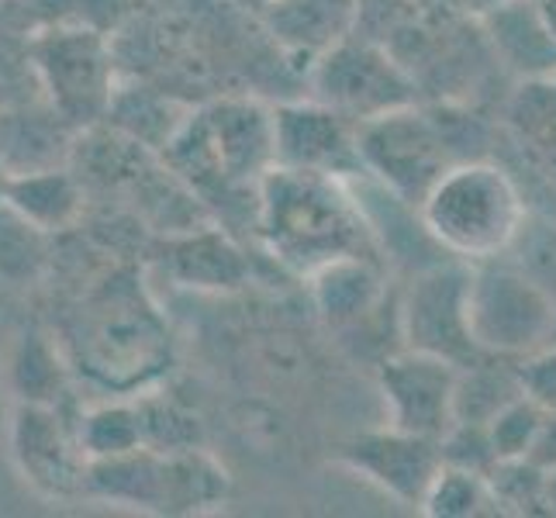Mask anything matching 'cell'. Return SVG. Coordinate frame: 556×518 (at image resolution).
<instances>
[{"label": "cell", "mask_w": 556, "mask_h": 518, "mask_svg": "<svg viewBox=\"0 0 556 518\" xmlns=\"http://www.w3.org/2000/svg\"><path fill=\"white\" fill-rule=\"evenodd\" d=\"M260 187V236L266 249L308 277L332 256H374L377 232L346 180L274 166Z\"/></svg>", "instance_id": "obj_1"}, {"label": "cell", "mask_w": 556, "mask_h": 518, "mask_svg": "<svg viewBox=\"0 0 556 518\" xmlns=\"http://www.w3.org/2000/svg\"><path fill=\"white\" fill-rule=\"evenodd\" d=\"M73 359L98 388L131 397L169 370V329L136 280H108L76 318Z\"/></svg>", "instance_id": "obj_2"}, {"label": "cell", "mask_w": 556, "mask_h": 518, "mask_svg": "<svg viewBox=\"0 0 556 518\" xmlns=\"http://www.w3.org/2000/svg\"><path fill=\"white\" fill-rule=\"evenodd\" d=\"M421 228L456 260H491L519 239L522 190L491 160L453 163L418 204Z\"/></svg>", "instance_id": "obj_3"}, {"label": "cell", "mask_w": 556, "mask_h": 518, "mask_svg": "<svg viewBox=\"0 0 556 518\" xmlns=\"http://www.w3.org/2000/svg\"><path fill=\"white\" fill-rule=\"evenodd\" d=\"M84 494L146 515H204L225 505L228 473L201 446L180 453L139 446L122 456L90 459Z\"/></svg>", "instance_id": "obj_4"}, {"label": "cell", "mask_w": 556, "mask_h": 518, "mask_svg": "<svg viewBox=\"0 0 556 518\" xmlns=\"http://www.w3.org/2000/svg\"><path fill=\"white\" fill-rule=\"evenodd\" d=\"M166 163L190 184H260L277 166L274 111L260 101H222L166 142Z\"/></svg>", "instance_id": "obj_5"}, {"label": "cell", "mask_w": 556, "mask_h": 518, "mask_svg": "<svg viewBox=\"0 0 556 518\" xmlns=\"http://www.w3.org/2000/svg\"><path fill=\"white\" fill-rule=\"evenodd\" d=\"M467 321L484 356L522 359L556 339V301L540 280L502 266L497 256L470 263Z\"/></svg>", "instance_id": "obj_6"}, {"label": "cell", "mask_w": 556, "mask_h": 518, "mask_svg": "<svg viewBox=\"0 0 556 518\" xmlns=\"http://www.w3.org/2000/svg\"><path fill=\"white\" fill-rule=\"evenodd\" d=\"M356 146L367 177L380 180L401 204L415 207L453 163H464L453 152V136L415 104L359 122Z\"/></svg>", "instance_id": "obj_7"}, {"label": "cell", "mask_w": 556, "mask_h": 518, "mask_svg": "<svg viewBox=\"0 0 556 518\" xmlns=\"http://www.w3.org/2000/svg\"><path fill=\"white\" fill-rule=\"evenodd\" d=\"M315 101L329 104L353 125L380 118L418 101L415 80L394 55L370 42L342 38L312 63Z\"/></svg>", "instance_id": "obj_8"}, {"label": "cell", "mask_w": 556, "mask_h": 518, "mask_svg": "<svg viewBox=\"0 0 556 518\" xmlns=\"http://www.w3.org/2000/svg\"><path fill=\"white\" fill-rule=\"evenodd\" d=\"M470 263L446 260L415 274L408 298L401 304V336L405 350L443 356L456 367H470L484 353L477 350L467 321Z\"/></svg>", "instance_id": "obj_9"}, {"label": "cell", "mask_w": 556, "mask_h": 518, "mask_svg": "<svg viewBox=\"0 0 556 518\" xmlns=\"http://www.w3.org/2000/svg\"><path fill=\"white\" fill-rule=\"evenodd\" d=\"M35 70L52 104L73 122H93L108 114L114 98V73L104 38L84 28H49L31 46Z\"/></svg>", "instance_id": "obj_10"}, {"label": "cell", "mask_w": 556, "mask_h": 518, "mask_svg": "<svg viewBox=\"0 0 556 518\" xmlns=\"http://www.w3.org/2000/svg\"><path fill=\"white\" fill-rule=\"evenodd\" d=\"M11 456L25 481L52 502L84 494L87 453L76 426H66L60 405H25L11 415Z\"/></svg>", "instance_id": "obj_11"}, {"label": "cell", "mask_w": 556, "mask_h": 518, "mask_svg": "<svg viewBox=\"0 0 556 518\" xmlns=\"http://www.w3.org/2000/svg\"><path fill=\"white\" fill-rule=\"evenodd\" d=\"M459 367L443 356L401 350L380 363V394L388 401V426L401 432L443 439L453 426Z\"/></svg>", "instance_id": "obj_12"}, {"label": "cell", "mask_w": 556, "mask_h": 518, "mask_svg": "<svg viewBox=\"0 0 556 518\" xmlns=\"http://www.w3.org/2000/svg\"><path fill=\"white\" fill-rule=\"evenodd\" d=\"M274 131L277 166L325 173V177L346 184L367 180V166H363L356 146V125L329 104H283L274 111Z\"/></svg>", "instance_id": "obj_13"}, {"label": "cell", "mask_w": 556, "mask_h": 518, "mask_svg": "<svg viewBox=\"0 0 556 518\" xmlns=\"http://www.w3.org/2000/svg\"><path fill=\"white\" fill-rule=\"evenodd\" d=\"M339 464L367 477L394 502L418 508L426 491L432 488L435 473L443 470V453H439V439L388 426L377 432H363L353 443L342 446Z\"/></svg>", "instance_id": "obj_14"}, {"label": "cell", "mask_w": 556, "mask_h": 518, "mask_svg": "<svg viewBox=\"0 0 556 518\" xmlns=\"http://www.w3.org/2000/svg\"><path fill=\"white\" fill-rule=\"evenodd\" d=\"M260 14L280 49L315 63L321 52L350 38L359 17V0H270Z\"/></svg>", "instance_id": "obj_15"}, {"label": "cell", "mask_w": 556, "mask_h": 518, "mask_svg": "<svg viewBox=\"0 0 556 518\" xmlns=\"http://www.w3.org/2000/svg\"><path fill=\"white\" fill-rule=\"evenodd\" d=\"M315 308L332 329H356L383 301V277L374 256H332L308 274Z\"/></svg>", "instance_id": "obj_16"}, {"label": "cell", "mask_w": 556, "mask_h": 518, "mask_svg": "<svg viewBox=\"0 0 556 518\" xmlns=\"http://www.w3.org/2000/svg\"><path fill=\"white\" fill-rule=\"evenodd\" d=\"M484 25L508 70L526 80L556 76V42L546 35L532 0H502V4L484 8Z\"/></svg>", "instance_id": "obj_17"}, {"label": "cell", "mask_w": 556, "mask_h": 518, "mask_svg": "<svg viewBox=\"0 0 556 518\" xmlns=\"http://www.w3.org/2000/svg\"><path fill=\"white\" fill-rule=\"evenodd\" d=\"M8 380L17 401L25 405H60L70 383V363L46 332H25L17 336L11 359H8Z\"/></svg>", "instance_id": "obj_18"}, {"label": "cell", "mask_w": 556, "mask_h": 518, "mask_svg": "<svg viewBox=\"0 0 556 518\" xmlns=\"http://www.w3.org/2000/svg\"><path fill=\"white\" fill-rule=\"evenodd\" d=\"M8 204L14 211L38 225L42 232H63L76 218H80L84 194L70 173L60 169H38V173H22L11 177L8 187Z\"/></svg>", "instance_id": "obj_19"}, {"label": "cell", "mask_w": 556, "mask_h": 518, "mask_svg": "<svg viewBox=\"0 0 556 518\" xmlns=\"http://www.w3.org/2000/svg\"><path fill=\"white\" fill-rule=\"evenodd\" d=\"M174 277L187 287H207V291H232L249 277V266L239 249L222 232H194L174 245Z\"/></svg>", "instance_id": "obj_20"}, {"label": "cell", "mask_w": 556, "mask_h": 518, "mask_svg": "<svg viewBox=\"0 0 556 518\" xmlns=\"http://www.w3.org/2000/svg\"><path fill=\"white\" fill-rule=\"evenodd\" d=\"M519 377L511 367H491L484 356L459 367L456 377V397H453V421H488L497 408L508 405L511 397H519Z\"/></svg>", "instance_id": "obj_21"}, {"label": "cell", "mask_w": 556, "mask_h": 518, "mask_svg": "<svg viewBox=\"0 0 556 518\" xmlns=\"http://www.w3.org/2000/svg\"><path fill=\"white\" fill-rule=\"evenodd\" d=\"M76 435L87 459H108L122 456L142 446V426H139V408L136 397L131 401H108V405L90 408L80 421H76Z\"/></svg>", "instance_id": "obj_22"}, {"label": "cell", "mask_w": 556, "mask_h": 518, "mask_svg": "<svg viewBox=\"0 0 556 518\" xmlns=\"http://www.w3.org/2000/svg\"><path fill=\"white\" fill-rule=\"evenodd\" d=\"M418 511L429 518H481V515H497V505L491 497L488 477L443 464L432 488L421 497Z\"/></svg>", "instance_id": "obj_23"}, {"label": "cell", "mask_w": 556, "mask_h": 518, "mask_svg": "<svg viewBox=\"0 0 556 518\" xmlns=\"http://www.w3.org/2000/svg\"><path fill=\"white\" fill-rule=\"evenodd\" d=\"M49 232L0 201V280H31L46 266Z\"/></svg>", "instance_id": "obj_24"}, {"label": "cell", "mask_w": 556, "mask_h": 518, "mask_svg": "<svg viewBox=\"0 0 556 518\" xmlns=\"http://www.w3.org/2000/svg\"><path fill=\"white\" fill-rule=\"evenodd\" d=\"M488 488L497 515H549L546 470L532 459H497L488 473Z\"/></svg>", "instance_id": "obj_25"}, {"label": "cell", "mask_w": 556, "mask_h": 518, "mask_svg": "<svg viewBox=\"0 0 556 518\" xmlns=\"http://www.w3.org/2000/svg\"><path fill=\"white\" fill-rule=\"evenodd\" d=\"M139 426H142V446L160 450V453H180L201 446V426L198 418L184 412L163 394H139Z\"/></svg>", "instance_id": "obj_26"}, {"label": "cell", "mask_w": 556, "mask_h": 518, "mask_svg": "<svg viewBox=\"0 0 556 518\" xmlns=\"http://www.w3.org/2000/svg\"><path fill=\"white\" fill-rule=\"evenodd\" d=\"M540 426H543V408H535L522 394L511 397L508 405H502L484 421L497 459H529Z\"/></svg>", "instance_id": "obj_27"}, {"label": "cell", "mask_w": 556, "mask_h": 518, "mask_svg": "<svg viewBox=\"0 0 556 518\" xmlns=\"http://www.w3.org/2000/svg\"><path fill=\"white\" fill-rule=\"evenodd\" d=\"M439 453H443L446 467L470 470L481 477H488L497 464L484 421H453V426L443 432V439H439Z\"/></svg>", "instance_id": "obj_28"}, {"label": "cell", "mask_w": 556, "mask_h": 518, "mask_svg": "<svg viewBox=\"0 0 556 518\" xmlns=\"http://www.w3.org/2000/svg\"><path fill=\"white\" fill-rule=\"evenodd\" d=\"M515 377H519L522 397L543 412H556V339L543 350L515 359Z\"/></svg>", "instance_id": "obj_29"}, {"label": "cell", "mask_w": 556, "mask_h": 518, "mask_svg": "<svg viewBox=\"0 0 556 518\" xmlns=\"http://www.w3.org/2000/svg\"><path fill=\"white\" fill-rule=\"evenodd\" d=\"M529 459L540 464L543 470L556 467V412H543V426H540V435H535Z\"/></svg>", "instance_id": "obj_30"}, {"label": "cell", "mask_w": 556, "mask_h": 518, "mask_svg": "<svg viewBox=\"0 0 556 518\" xmlns=\"http://www.w3.org/2000/svg\"><path fill=\"white\" fill-rule=\"evenodd\" d=\"M532 8H535V14H540L546 35L556 42V0H532Z\"/></svg>", "instance_id": "obj_31"}, {"label": "cell", "mask_w": 556, "mask_h": 518, "mask_svg": "<svg viewBox=\"0 0 556 518\" xmlns=\"http://www.w3.org/2000/svg\"><path fill=\"white\" fill-rule=\"evenodd\" d=\"M546 511L556 515V467L546 470Z\"/></svg>", "instance_id": "obj_32"}, {"label": "cell", "mask_w": 556, "mask_h": 518, "mask_svg": "<svg viewBox=\"0 0 556 518\" xmlns=\"http://www.w3.org/2000/svg\"><path fill=\"white\" fill-rule=\"evenodd\" d=\"M8 187H11V173L4 163H0V201H8Z\"/></svg>", "instance_id": "obj_33"}, {"label": "cell", "mask_w": 556, "mask_h": 518, "mask_svg": "<svg viewBox=\"0 0 556 518\" xmlns=\"http://www.w3.org/2000/svg\"><path fill=\"white\" fill-rule=\"evenodd\" d=\"M249 4H253V8H256V11H260V8H263V4H270V0H249Z\"/></svg>", "instance_id": "obj_34"}, {"label": "cell", "mask_w": 556, "mask_h": 518, "mask_svg": "<svg viewBox=\"0 0 556 518\" xmlns=\"http://www.w3.org/2000/svg\"><path fill=\"white\" fill-rule=\"evenodd\" d=\"M481 4H484V8H491V4H502V0H481Z\"/></svg>", "instance_id": "obj_35"}]
</instances>
